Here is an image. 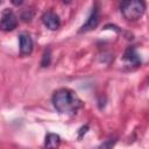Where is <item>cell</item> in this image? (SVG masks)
I'll use <instances>...</instances> for the list:
<instances>
[{"mask_svg": "<svg viewBox=\"0 0 149 149\" xmlns=\"http://www.w3.org/2000/svg\"><path fill=\"white\" fill-rule=\"evenodd\" d=\"M116 137H113V139H107L106 141H104L100 146H99V148L98 149H113V147H114V144L116 143Z\"/></svg>", "mask_w": 149, "mask_h": 149, "instance_id": "obj_9", "label": "cell"}, {"mask_svg": "<svg viewBox=\"0 0 149 149\" xmlns=\"http://www.w3.org/2000/svg\"><path fill=\"white\" fill-rule=\"evenodd\" d=\"M52 104L55 108L63 114H74L84 105L77 93L68 87L58 88L52 94Z\"/></svg>", "mask_w": 149, "mask_h": 149, "instance_id": "obj_1", "label": "cell"}, {"mask_svg": "<svg viewBox=\"0 0 149 149\" xmlns=\"http://www.w3.org/2000/svg\"><path fill=\"white\" fill-rule=\"evenodd\" d=\"M123 59L127 64H130V65H139L141 59H140V56L139 54L136 52V49L135 48H128L123 55Z\"/></svg>", "mask_w": 149, "mask_h": 149, "instance_id": "obj_7", "label": "cell"}, {"mask_svg": "<svg viewBox=\"0 0 149 149\" xmlns=\"http://www.w3.org/2000/svg\"><path fill=\"white\" fill-rule=\"evenodd\" d=\"M120 8L125 19H127L128 21H136L143 15L146 10V5L143 1L132 0V1L121 2Z\"/></svg>", "mask_w": 149, "mask_h": 149, "instance_id": "obj_2", "label": "cell"}, {"mask_svg": "<svg viewBox=\"0 0 149 149\" xmlns=\"http://www.w3.org/2000/svg\"><path fill=\"white\" fill-rule=\"evenodd\" d=\"M51 52H50V49L48 48L45 51H44V54H43V57H42V62H41V65L42 66H48L49 64H50V58H51Z\"/></svg>", "mask_w": 149, "mask_h": 149, "instance_id": "obj_10", "label": "cell"}, {"mask_svg": "<svg viewBox=\"0 0 149 149\" xmlns=\"http://www.w3.org/2000/svg\"><path fill=\"white\" fill-rule=\"evenodd\" d=\"M20 41V55L29 56L33 51V40L28 33H21L19 36Z\"/></svg>", "mask_w": 149, "mask_h": 149, "instance_id": "obj_5", "label": "cell"}, {"mask_svg": "<svg viewBox=\"0 0 149 149\" xmlns=\"http://www.w3.org/2000/svg\"><path fill=\"white\" fill-rule=\"evenodd\" d=\"M99 19H100L99 9H98L97 6H94L92 12H91V14H90V16H88V19H87V21L81 26L80 31H88V30L94 29L99 23Z\"/></svg>", "mask_w": 149, "mask_h": 149, "instance_id": "obj_6", "label": "cell"}, {"mask_svg": "<svg viewBox=\"0 0 149 149\" xmlns=\"http://www.w3.org/2000/svg\"><path fill=\"white\" fill-rule=\"evenodd\" d=\"M61 144V137L57 134L54 133H49L45 136V141H44V149H58Z\"/></svg>", "mask_w": 149, "mask_h": 149, "instance_id": "obj_8", "label": "cell"}, {"mask_svg": "<svg viewBox=\"0 0 149 149\" xmlns=\"http://www.w3.org/2000/svg\"><path fill=\"white\" fill-rule=\"evenodd\" d=\"M17 26V19L16 15L12 9H5L2 12V16L0 20V30L3 31H10L14 30Z\"/></svg>", "mask_w": 149, "mask_h": 149, "instance_id": "obj_3", "label": "cell"}, {"mask_svg": "<svg viewBox=\"0 0 149 149\" xmlns=\"http://www.w3.org/2000/svg\"><path fill=\"white\" fill-rule=\"evenodd\" d=\"M42 22L43 24L49 28L50 30H56L59 28L61 26V20H59V16L55 13V12H51V10H48L45 12L43 15H42Z\"/></svg>", "mask_w": 149, "mask_h": 149, "instance_id": "obj_4", "label": "cell"}]
</instances>
